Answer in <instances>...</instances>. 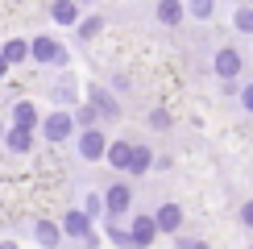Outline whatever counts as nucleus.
<instances>
[{
  "instance_id": "1",
  "label": "nucleus",
  "mask_w": 253,
  "mask_h": 249,
  "mask_svg": "<svg viewBox=\"0 0 253 249\" xmlns=\"http://www.w3.org/2000/svg\"><path fill=\"white\" fill-rule=\"evenodd\" d=\"M154 237H158V224H154V216H137V220H133V233H129V241H133V249L150 245Z\"/></svg>"
},
{
  "instance_id": "2",
  "label": "nucleus",
  "mask_w": 253,
  "mask_h": 249,
  "mask_svg": "<svg viewBox=\"0 0 253 249\" xmlns=\"http://www.w3.org/2000/svg\"><path fill=\"white\" fill-rule=\"evenodd\" d=\"M62 228H67L71 237H83V241H87V245H96V237H91V220H87V216H83V212H71L67 220H62Z\"/></svg>"
},
{
  "instance_id": "3",
  "label": "nucleus",
  "mask_w": 253,
  "mask_h": 249,
  "mask_svg": "<svg viewBox=\"0 0 253 249\" xmlns=\"http://www.w3.org/2000/svg\"><path fill=\"white\" fill-rule=\"evenodd\" d=\"M154 224L162 228V233H174V228L183 224V212H178V204H162V208H158V216H154Z\"/></svg>"
},
{
  "instance_id": "4",
  "label": "nucleus",
  "mask_w": 253,
  "mask_h": 249,
  "mask_svg": "<svg viewBox=\"0 0 253 249\" xmlns=\"http://www.w3.org/2000/svg\"><path fill=\"white\" fill-rule=\"evenodd\" d=\"M237 71H241V54H237V50H220V54H216V75L220 79H233Z\"/></svg>"
},
{
  "instance_id": "5",
  "label": "nucleus",
  "mask_w": 253,
  "mask_h": 249,
  "mask_svg": "<svg viewBox=\"0 0 253 249\" xmlns=\"http://www.w3.org/2000/svg\"><path fill=\"white\" fill-rule=\"evenodd\" d=\"M42 129H46V137H50V141H62V137L71 133V117H67V112H54V117L42 124Z\"/></svg>"
},
{
  "instance_id": "6",
  "label": "nucleus",
  "mask_w": 253,
  "mask_h": 249,
  "mask_svg": "<svg viewBox=\"0 0 253 249\" xmlns=\"http://www.w3.org/2000/svg\"><path fill=\"white\" fill-rule=\"evenodd\" d=\"M79 154H83V158H100V154H104V137H100V133L96 129H87V133H83V137H79Z\"/></svg>"
},
{
  "instance_id": "7",
  "label": "nucleus",
  "mask_w": 253,
  "mask_h": 249,
  "mask_svg": "<svg viewBox=\"0 0 253 249\" xmlns=\"http://www.w3.org/2000/svg\"><path fill=\"white\" fill-rule=\"evenodd\" d=\"M104 154H108V162L117 166V170H125V166H129V154H133V145H129V141H112Z\"/></svg>"
},
{
  "instance_id": "8",
  "label": "nucleus",
  "mask_w": 253,
  "mask_h": 249,
  "mask_svg": "<svg viewBox=\"0 0 253 249\" xmlns=\"http://www.w3.org/2000/svg\"><path fill=\"white\" fill-rule=\"evenodd\" d=\"M129 200H133V195H129V187H112V191H108V200H104V204H108V212H125V208H129Z\"/></svg>"
},
{
  "instance_id": "9",
  "label": "nucleus",
  "mask_w": 253,
  "mask_h": 249,
  "mask_svg": "<svg viewBox=\"0 0 253 249\" xmlns=\"http://www.w3.org/2000/svg\"><path fill=\"white\" fill-rule=\"evenodd\" d=\"M34 54H38L42 62H58V58H62V50H58L50 38H38V42H34Z\"/></svg>"
},
{
  "instance_id": "10",
  "label": "nucleus",
  "mask_w": 253,
  "mask_h": 249,
  "mask_svg": "<svg viewBox=\"0 0 253 249\" xmlns=\"http://www.w3.org/2000/svg\"><path fill=\"white\" fill-rule=\"evenodd\" d=\"M158 17H162L166 25H178V21H183V4H178V0H162V4H158Z\"/></svg>"
},
{
  "instance_id": "11",
  "label": "nucleus",
  "mask_w": 253,
  "mask_h": 249,
  "mask_svg": "<svg viewBox=\"0 0 253 249\" xmlns=\"http://www.w3.org/2000/svg\"><path fill=\"white\" fill-rule=\"evenodd\" d=\"M13 117H17V129H34V124H38L34 104H17V108H13Z\"/></svg>"
},
{
  "instance_id": "12",
  "label": "nucleus",
  "mask_w": 253,
  "mask_h": 249,
  "mask_svg": "<svg viewBox=\"0 0 253 249\" xmlns=\"http://www.w3.org/2000/svg\"><path fill=\"white\" fill-rule=\"evenodd\" d=\"M8 150H17V154H25L29 150V145H34V137H29V129H13V133H8Z\"/></svg>"
},
{
  "instance_id": "13",
  "label": "nucleus",
  "mask_w": 253,
  "mask_h": 249,
  "mask_svg": "<svg viewBox=\"0 0 253 249\" xmlns=\"http://www.w3.org/2000/svg\"><path fill=\"white\" fill-rule=\"evenodd\" d=\"M125 170L145 174V170H150V150H133V154H129V166H125Z\"/></svg>"
},
{
  "instance_id": "14",
  "label": "nucleus",
  "mask_w": 253,
  "mask_h": 249,
  "mask_svg": "<svg viewBox=\"0 0 253 249\" xmlns=\"http://www.w3.org/2000/svg\"><path fill=\"white\" fill-rule=\"evenodd\" d=\"M38 241H42V245H58V224L42 220V224H38Z\"/></svg>"
},
{
  "instance_id": "15",
  "label": "nucleus",
  "mask_w": 253,
  "mask_h": 249,
  "mask_svg": "<svg viewBox=\"0 0 253 249\" xmlns=\"http://www.w3.org/2000/svg\"><path fill=\"white\" fill-rule=\"evenodd\" d=\"M54 21L71 25V21H75V4H71V0H58V4H54Z\"/></svg>"
},
{
  "instance_id": "16",
  "label": "nucleus",
  "mask_w": 253,
  "mask_h": 249,
  "mask_svg": "<svg viewBox=\"0 0 253 249\" xmlns=\"http://www.w3.org/2000/svg\"><path fill=\"white\" fill-rule=\"evenodd\" d=\"M25 54H29V46H25V42H8V46H4V62H21Z\"/></svg>"
},
{
  "instance_id": "17",
  "label": "nucleus",
  "mask_w": 253,
  "mask_h": 249,
  "mask_svg": "<svg viewBox=\"0 0 253 249\" xmlns=\"http://www.w3.org/2000/svg\"><path fill=\"white\" fill-rule=\"evenodd\" d=\"M237 29L253 34V8H241V13H237Z\"/></svg>"
},
{
  "instance_id": "18",
  "label": "nucleus",
  "mask_w": 253,
  "mask_h": 249,
  "mask_svg": "<svg viewBox=\"0 0 253 249\" xmlns=\"http://www.w3.org/2000/svg\"><path fill=\"white\" fill-rule=\"evenodd\" d=\"M195 17H212V0H187Z\"/></svg>"
},
{
  "instance_id": "19",
  "label": "nucleus",
  "mask_w": 253,
  "mask_h": 249,
  "mask_svg": "<svg viewBox=\"0 0 253 249\" xmlns=\"http://www.w3.org/2000/svg\"><path fill=\"white\" fill-rule=\"evenodd\" d=\"M91 96H96V104H100V112H117V108H112V100L104 96V91H91Z\"/></svg>"
},
{
  "instance_id": "20",
  "label": "nucleus",
  "mask_w": 253,
  "mask_h": 249,
  "mask_svg": "<svg viewBox=\"0 0 253 249\" xmlns=\"http://www.w3.org/2000/svg\"><path fill=\"white\" fill-rule=\"evenodd\" d=\"M96 29H100V21H83V25H79V34H83V38H91Z\"/></svg>"
},
{
  "instance_id": "21",
  "label": "nucleus",
  "mask_w": 253,
  "mask_h": 249,
  "mask_svg": "<svg viewBox=\"0 0 253 249\" xmlns=\"http://www.w3.org/2000/svg\"><path fill=\"white\" fill-rule=\"evenodd\" d=\"M241 220H245V224H253V204H245V212H241Z\"/></svg>"
},
{
  "instance_id": "22",
  "label": "nucleus",
  "mask_w": 253,
  "mask_h": 249,
  "mask_svg": "<svg viewBox=\"0 0 253 249\" xmlns=\"http://www.w3.org/2000/svg\"><path fill=\"white\" fill-rule=\"evenodd\" d=\"M178 249H208V245H199V241H178Z\"/></svg>"
},
{
  "instance_id": "23",
  "label": "nucleus",
  "mask_w": 253,
  "mask_h": 249,
  "mask_svg": "<svg viewBox=\"0 0 253 249\" xmlns=\"http://www.w3.org/2000/svg\"><path fill=\"white\" fill-rule=\"evenodd\" d=\"M241 100H245V108H253V87H245V96H241Z\"/></svg>"
},
{
  "instance_id": "24",
  "label": "nucleus",
  "mask_w": 253,
  "mask_h": 249,
  "mask_svg": "<svg viewBox=\"0 0 253 249\" xmlns=\"http://www.w3.org/2000/svg\"><path fill=\"white\" fill-rule=\"evenodd\" d=\"M4 71H8V62H4V54H0V75H4Z\"/></svg>"
},
{
  "instance_id": "25",
  "label": "nucleus",
  "mask_w": 253,
  "mask_h": 249,
  "mask_svg": "<svg viewBox=\"0 0 253 249\" xmlns=\"http://www.w3.org/2000/svg\"><path fill=\"white\" fill-rule=\"evenodd\" d=\"M0 249H17V245H0Z\"/></svg>"
}]
</instances>
